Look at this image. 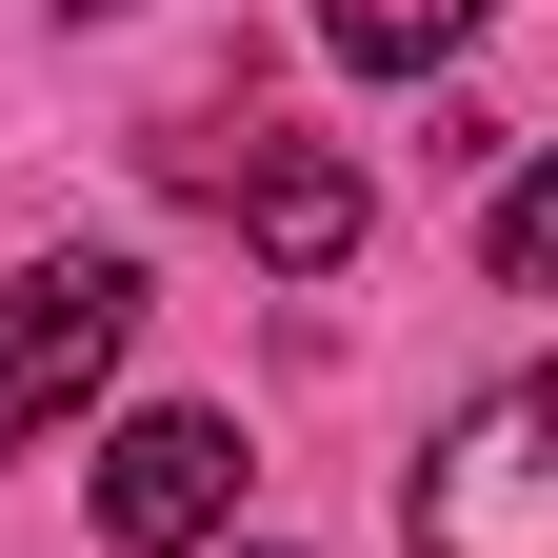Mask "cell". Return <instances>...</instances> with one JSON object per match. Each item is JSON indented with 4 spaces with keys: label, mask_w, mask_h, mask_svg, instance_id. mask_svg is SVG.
<instances>
[{
    "label": "cell",
    "mask_w": 558,
    "mask_h": 558,
    "mask_svg": "<svg viewBox=\"0 0 558 558\" xmlns=\"http://www.w3.org/2000/svg\"><path fill=\"white\" fill-rule=\"evenodd\" d=\"M478 21H499V0H319V40L360 60V81H439Z\"/></svg>",
    "instance_id": "cell-5"
},
{
    "label": "cell",
    "mask_w": 558,
    "mask_h": 558,
    "mask_svg": "<svg viewBox=\"0 0 558 558\" xmlns=\"http://www.w3.org/2000/svg\"><path fill=\"white\" fill-rule=\"evenodd\" d=\"M120 339H140V259H81V240H60L40 279H0V459L60 439V418L120 379Z\"/></svg>",
    "instance_id": "cell-3"
},
{
    "label": "cell",
    "mask_w": 558,
    "mask_h": 558,
    "mask_svg": "<svg viewBox=\"0 0 558 558\" xmlns=\"http://www.w3.org/2000/svg\"><path fill=\"white\" fill-rule=\"evenodd\" d=\"M160 180H180V199H240V240H259L279 279H339L360 220H379V180L339 160V140H279V120H160Z\"/></svg>",
    "instance_id": "cell-1"
},
{
    "label": "cell",
    "mask_w": 558,
    "mask_h": 558,
    "mask_svg": "<svg viewBox=\"0 0 558 558\" xmlns=\"http://www.w3.org/2000/svg\"><path fill=\"white\" fill-rule=\"evenodd\" d=\"M220 519H240V418L160 399V418H120V439H100V538H120V558H199Z\"/></svg>",
    "instance_id": "cell-4"
},
{
    "label": "cell",
    "mask_w": 558,
    "mask_h": 558,
    "mask_svg": "<svg viewBox=\"0 0 558 558\" xmlns=\"http://www.w3.org/2000/svg\"><path fill=\"white\" fill-rule=\"evenodd\" d=\"M399 558H558V399L538 379L459 399V439L418 459V499H399Z\"/></svg>",
    "instance_id": "cell-2"
},
{
    "label": "cell",
    "mask_w": 558,
    "mask_h": 558,
    "mask_svg": "<svg viewBox=\"0 0 558 558\" xmlns=\"http://www.w3.org/2000/svg\"><path fill=\"white\" fill-rule=\"evenodd\" d=\"M478 259H499L519 300L558 279V180H538V160H499V199H478Z\"/></svg>",
    "instance_id": "cell-6"
},
{
    "label": "cell",
    "mask_w": 558,
    "mask_h": 558,
    "mask_svg": "<svg viewBox=\"0 0 558 558\" xmlns=\"http://www.w3.org/2000/svg\"><path fill=\"white\" fill-rule=\"evenodd\" d=\"M81 21H120V0H81Z\"/></svg>",
    "instance_id": "cell-7"
}]
</instances>
